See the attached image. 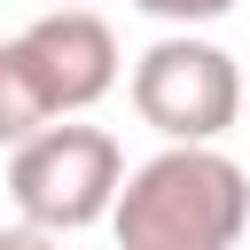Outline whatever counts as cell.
I'll return each mask as SVG.
<instances>
[{
	"label": "cell",
	"mask_w": 250,
	"mask_h": 250,
	"mask_svg": "<svg viewBox=\"0 0 250 250\" xmlns=\"http://www.w3.org/2000/svg\"><path fill=\"white\" fill-rule=\"evenodd\" d=\"M117 250H234L250 227V180L211 141H164L117 180Z\"/></svg>",
	"instance_id": "1"
},
{
	"label": "cell",
	"mask_w": 250,
	"mask_h": 250,
	"mask_svg": "<svg viewBox=\"0 0 250 250\" xmlns=\"http://www.w3.org/2000/svg\"><path fill=\"white\" fill-rule=\"evenodd\" d=\"M117 180H125V148L102 125H55L47 117L8 156V195H16L23 227H47V234H78V227L109 219Z\"/></svg>",
	"instance_id": "2"
},
{
	"label": "cell",
	"mask_w": 250,
	"mask_h": 250,
	"mask_svg": "<svg viewBox=\"0 0 250 250\" xmlns=\"http://www.w3.org/2000/svg\"><path fill=\"white\" fill-rule=\"evenodd\" d=\"M133 109L164 141H219L242 117V70H234L227 47H211L195 31H172L133 62Z\"/></svg>",
	"instance_id": "3"
},
{
	"label": "cell",
	"mask_w": 250,
	"mask_h": 250,
	"mask_svg": "<svg viewBox=\"0 0 250 250\" xmlns=\"http://www.w3.org/2000/svg\"><path fill=\"white\" fill-rule=\"evenodd\" d=\"M16 47H23V62H31L55 117H78L117 86V31L94 8H47L39 23L16 31Z\"/></svg>",
	"instance_id": "4"
},
{
	"label": "cell",
	"mask_w": 250,
	"mask_h": 250,
	"mask_svg": "<svg viewBox=\"0 0 250 250\" xmlns=\"http://www.w3.org/2000/svg\"><path fill=\"white\" fill-rule=\"evenodd\" d=\"M47 117H55V109H47V94H39V78H31V62H23V47H16V39H0V148L31 141Z\"/></svg>",
	"instance_id": "5"
},
{
	"label": "cell",
	"mask_w": 250,
	"mask_h": 250,
	"mask_svg": "<svg viewBox=\"0 0 250 250\" xmlns=\"http://www.w3.org/2000/svg\"><path fill=\"white\" fill-rule=\"evenodd\" d=\"M141 16H156V23H180V31H195V23H219L234 0H133Z\"/></svg>",
	"instance_id": "6"
},
{
	"label": "cell",
	"mask_w": 250,
	"mask_h": 250,
	"mask_svg": "<svg viewBox=\"0 0 250 250\" xmlns=\"http://www.w3.org/2000/svg\"><path fill=\"white\" fill-rule=\"evenodd\" d=\"M0 250H62V234H47V227H0Z\"/></svg>",
	"instance_id": "7"
},
{
	"label": "cell",
	"mask_w": 250,
	"mask_h": 250,
	"mask_svg": "<svg viewBox=\"0 0 250 250\" xmlns=\"http://www.w3.org/2000/svg\"><path fill=\"white\" fill-rule=\"evenodd\" d=\"M55 8H78V0H55Z\"/></svg>",
	"instance_id": "8"
}]
</instances>
